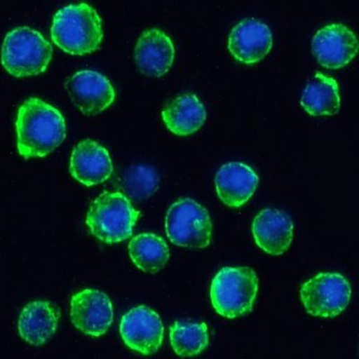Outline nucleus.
Segmentation results:
<instances>
[{
  "label": "nucleus",
  "mask_w": 359,
  "mask_h": 359,
  "mask_svg": "<svg viewBox=\"0 0 359 359\" xmlns=\"http://www.w3.org/2000/svg\"><path fill=\"white\" fill-rule=\"evenodd\" d=\"M15 127L18 151L25 159L48 155L66 137L62 112L37 97L28 98L20 105Z\"/></svg>",
  "instance_id": "f257e3e1"
},
{
  "label": "nucleus",
  "mask_w": 359,
  "mask_h": 359,
  "mask_svg": "<svg viewBox=\"0 0 359 359\" xmlns=\"http://www.w3.org/2000/svg\"><path fill=\"white\" fill-rule=\"evenodd\" d=\"M102 20L88 3H74L59 9L50 27L51 39L67 53H91L102 39Z\"/></svg>",
  "instance_id": "f03ea898"
},
{
  "label": "nucleus",
  "mask_w": 359,
  "mask_h": 359,
  "mask_svg": "<svg viewBox=\"0 0 359 359\" xmlns=\"http://www.w3.org/2000/svg\"><path fill=\"white\" fill-rule=\"evenodd\" d=\"M140 216V211L125 195L104 191L93 202L86 222L96 238L112 245L133 236Z\"/></svg>",
  "instance_id": "7ed1b4c3"
},
{
  "label": "nucleus",
  "mask_w": 359,
  "mask_h": 359,
  "mask_svg": "<svg viewBox=\"0 0 359 359\" xmlns=\"http://www.w3.org/2000/svg\"><path fill=\"white\" fill-rule=\"evenodd\" d=\"M53 46L39 31L29 27L11 29L2 46V64L12 75H36L49 64Z\"/></svg>",
  "instance_id": "20e7f679"
},
{
  "label": "nucleus",
  "mask_w": 359,
  "mask_h": 359,
  "mask_svg": "<svg viewBox=\"0 0 359 359\" xmlns=\"http://www.w3.org/2000/svg\"><path fill=\"white\" fill-rule=\"evenodd\" d=\"M258 292V277L249 267H226L214 278L210 298L217 313L233 319L251 312Z\"/></svg>",
  "instance_id": "39448f33"
},
{
  "label": "nucleus",
  "mask_w": 359,
  "mask_h": 359,
  "mask_svg": "<svg viewBox=\"0 0 359 359\" xmlns=\"http://www.w3.org/2000/svg\"><path fill=\"white\" fill-rule=\"evenodd\" d=\"M166 235L174 245L185 248H206L212 238V223L206 208L192 198H181L169 208Z\"/></svg>",
  "instance_id": "423d86ee"
},
{
  "label": "nucleus",
  "mask_w": 359,
  "mask_h": 359,
  "mask_svg": "<svg viewBox=\"0 0 359 359\" xmlns=\"http://www.w3.org/2000/svg\"><path fill=\"white\" fill-rule=\"evenodd\" d=\"M301 301L313 316L332 318L347 309L351 297L348 281L339 273H320L300 288Z\"/></svg>",
  "instance_id": "0eeeda50"
},
{
  "label": "nucleus",
  "mask_w": 359,
  "mask_h": 359,
  "mask_svg": "<svg viewBox=\"0 0 359 359\" xmlns=\"http://www.w3.org/2000/svg\"><path fill=\"white\" fill-rule=\"evenodd\" d=\"M120 333L125 344L144 355L156 353L163 339V325L158 314L141 306L124 314Z\"/></svg>",
  "instance_id": "6e6552de"
},
{
  "label": "nucleus",
  "mask_w": 359,
  "mask_h": 359,
  "mask_svg": "<svg viewBox=\"0 0 359 359\" xmlns=\"http://www.w3.org/2000/svg\"><path fill=\"white\" fill-rule=\"evenodd\" d=\"M70 317L74 326L85 334L104 335L114 320L110 298L99 290L79 292L74 294L70 302Z\"/></svg>",
  "instance_id": "1a4fd4ad"
},
{
  "label": "nucleus",
  "mask_w": 359,
  "mask_h": 359,
  "mask_svg": "<svg viewBox=\"0 0 359 359\" xmlns=\"http://www.w3.org/2000/svg\"><path fill=\"white\" fill-rule=\"evenodd\" d=\"M65 88L73 104L85 114H98L114 102L110 80L95 70L83 69L67 79Z\"/></svg>",
  "instance_id": "9d476101"
},
{
  "label": "nucleus",
  "mask_w": 359,
  "mask_h": 359,
  "mask_svg": "<svg viewBox=\"0 0 359 359\" xmlns=\"http://www.w3.org/2000/svg\"><path fill=\"white\" fill-rule=\"evenodd\" d=\"M358 38L342 22H332L320 28L313 35L312 50L318 62L326 67H341L358 53Z\"/></svg>",
  "instance_id": "9b49d317"
},
{
  "label": "nucleus",
  "mask_w": 359,
  "mask_h": 359,
  "mask_svg": "<svg viewBox=\"0 0 359 359\" xmlns=\"http://www.w3.org/2000/svg\"><path fill=\"white\" fill-rule=\"evenodd\" d=\"M271 46V28L259 19H243L231 29L227 47L240 62H257L267 55Z\"/></svg>",
  "instance_id": "f8f14e48"
},
{
  "label": "nucleus",
  "mask_w": 359,
  "mask_h": 359,
  "mask_svg": "<svg viewBox=\"0 0 359 359\" xmlns=\"http://www.w3.org/2000/svg\"><path fill=\"white\" fill-rule=\"evenodd\" d=\"M70 174L86 186L100 184L111 177L114 165L108 150L97 141L86 139L74 147Z\"/></svg>",
  "instance_id": "ddd939ff"
},
{
  "label": "nucleus",
  "mask_w": 359,
  "mask_h": 359,
  "mask_svg": "<svg viewBox=\"0 0 359 359\" xmlns=\"http://www.w3.org/2000/svg\"><path fill=\"white\" fill-rule=\"evenodd\" d=\"M175 55L174 43L160 28L146 29L135 44V62L140 72L147 75L159 76L168 72Z\"/></svg>",
  "instance_id": "4468645a"
},
{
  "label": "nucleus",
  "mask_w": 359,
  "mask_h": 359,
  "mask_svg": "<svg viewBox=\"0 0 359 359\" xmlns=\"http://www.w3.org/2000/svg\"><path fill=\"white\" fill-rule=\"evenodd\" d=\"M252 229L256 245L269 255H283L293 240L294 224L290 215L275 208L262 210L253 220Z\"/></svg>",
  "instance_id": "2eb2a0df"
},
{
  "label": "nucleus",
  "mask_w": 359,
  "mask_h": 359,
  "mask_svg": "<svg viewBox=\"0 0 359 359\" xmlns=\"http://www.w3.org/2000/svg\"><path fill=\"white\" fill-rule=\"evenodd\" d=\"M258 182L255 170L242 162L224 163L215 178L217 195L230 208L245 204L255 194Z\"/></svg>",
  "instance_id": "dca6fc26"
},
{
  "label": "nucleus",
  "mask_w": 359,
  "mask_h": 359,
  "mask_svg": "<svg viewBox=\"0 0 359 359\" xmlns=\"http://www.w3.org/2000/svg\"><path fill=\"white\" fill-rule=\"evenodd\" d=\"M60 311L47 301H34L22 309L18 320L19 334L32 345L40 346L56 332Z\"/></svg>",
  "instance_id": "f3484780"
},
{
  "label": "nucleus",
  "mask_w": 359,
  "mask_h": 359,
  "mask_svg": "<svg viewBox=\"0 0 359 359\" xmlns=\"http://www.w3.org/2000/svg\"><path fill=\"white\" fill-rule=\"evenodd\" d=\"M162 117L172 133L188 135L200 129L206 120L207 111L196 95L185 93L166 102Z\"/></svg>",
  "instance_id": "a211bd4d"
},
{
  "label": "nucleus",
  "mask_w": 359,
  "mask_h": 359,
  "mask_svg": "<svg viewBox=\"0 0 359 359\" xmlns=\"http://www.w3.org/2000/svg\"><path fill=\"white\" fill-rule=\"evenodd\" d=\"M300 102L310 114H334L341 107L338 83L331 76L316 73L304 86Z\"/></svg>",
  "instance_id": "6ab92c4d"
},
{
  "label": "nucleus",
  "mask_w": 359,
  "mask_h": 359,
  "mask_svg": "<svg viewBox=\"0 0 359 359\" xmlns=\"http://www.w3.org/2000/svg\"><path fill=\"white\" fill-rule=\"evenodd\" d=\"M129 253L141 271L156 273L168 264L170 252L165 240L155 233H140L131 240Z\"/></svg>",
  "instance_id": "aec40b11"
},
{
  "label": "nucleus",
  "mask_w": 359,
  "mask_h": 359,
  "mask_svg": "<svg viewBox=\"0 0 359 359\" xmlns=\"http://www.w3.org/2000/svg\"><path fill=\"white\" fill-rule=\"evenodd\" d=\"M170 342L181 357L201 354L208 345V326L201 322L177 320L170 327Z\"/></svg>",
  "instance_id": "412c9836"
},
{
  "label": "nucleus",
  "mask_w": 359,
  "mask_h": 359,
  "mask_svg": "<svg viewBox=\"0 0 359 359\" xmlns=\"http://www.w3.org/2000/svg\"><path fill=\"white\" fill-rule=\"evenodd\" d=\"M159 175L155 169L147 165H134L128 169L123 177L125 192L136 200H143L158 188Z\"/></svg>",
  "instance_id": "4be33fe9"
}]
</instances>
